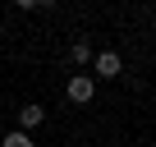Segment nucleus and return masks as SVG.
Instances as JSON below:
<instances>
[{
	"instance_id": "0eeeda50",
	"label": "nucleus",
	"mask_w": 156,
	"mask_h": 147,
	"mask_svg": "<svg viewBox=\"0 0 156 147\" xmlns=\"http://www.w3.org/2000/svg\"><path fill=\"white\" fill-rule=\"evenodd\" d=\"M55 5H60V0H41V5H37V9H55Z\"/></svg>"
},
{
	"instance_id": "7ed1b4c3",
	"label": "nucleus",
	"mask_w": 156,
	"mask_h": 147,
	"mask_svg": "<svg viewBox=\"0 0 156 147\" xmlns=\"http://www.w3.org/2000/svg\"><path fill=\"white\" fill-rule=\"evenodd\" d=\"M41 120H46V110H41V106H23V110H19V129H23V133H28V129H37Z\"/></svg>"
},
{
	"instance_id": "20e7f679",
	"label": "nucleus",
	"mask_w": 156,
	"mask_h": 147,
	"mask_svg": "<svg viewBox=\"0 0 156 147\" xmlns=\"http://www.w3.org/2000/svg\"><path fill=\"white\" fill-rule=\"evenodd\" d=\"M69 60H73V64H87V60H92V41H87V37H78V41L69 46Z\"/></svg>"
},
{
	"instance_id": "f03ea898",
	"label": "nucleus",
	"mask_w": 156,
	"mask_h": 147,
	"mask_svg": "<svg viewBox=\"0 0 156 147\" xmlns=\"http://www.w3.org/2000/svg\"><path fill=\"white\" fill-rule=\"evenodd\" d=\"M119 69H124V60L115 51H101L97 55V78H119Z\"/></svg>"
},
{
	"instance_id": "39448f33",
	"label": "nucleus",
	"mask_w": 156,
	"mask_h": 147,
	"mask_svg": "<svg viewBox=\"0 0 156 147\" xmlns=\"http://www.w3.org/2000/svg\"><path fill=\"white\" fill-rule=\"evenodd\" d=\"M0 147H32V138H28V133H23V129H14V133H9V138H5V142H0Z\"/></svg>"
},
{
	"instance_id": "f257e3e1",
	"label": "nucleus",
	"mask_w": 156,
	"mask_h": 147,
	"mask_svg": "<svg viewBox=\"0 0 156 147\" xmlns=\"http://www.w3.org/2000/svg\"><path fill=\"white\" fill-rule=\"evenodd\" d=\"M92 92H97V83L87 78V74H73V78H69V101L83 106V101H92Z\"/></svg>"
},
{
	"instance_id": "423d86ee",
	"label": "nucleus",
	"mask_w": 156,
	"mask_h": 147,
	"mask_svg": "<svg viewBox=\"0 0 156 147\" xmlns=\"http://www.w3.org/2000/svg\"><path fill=\"white\" fill-rule=\"evenodd\" d=\"M14 5H19V9H37V5H41V0H14Z\"/></svg>"
}]
</instances>
